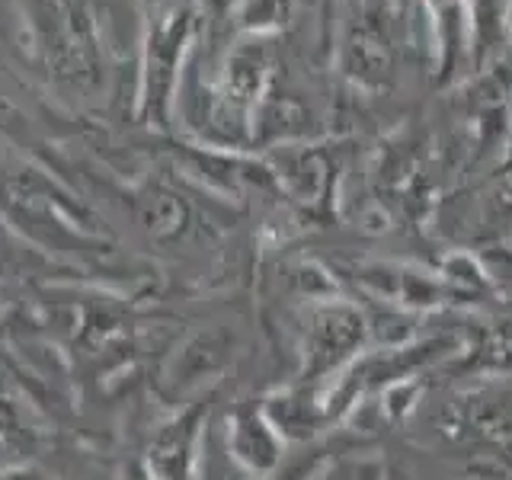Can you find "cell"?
<instances>
[{
	"label": "cell",
	"instance_id": "277c9868",
	"mask_svg": "<svg viewBox=\"0 0 512 480\" xmlns=\"http://www.w3.org/2000/svg\"><path fill=\"white\" fill-rule=\"evenodd\" d=\"M237 333L224 324H215L208 330H199L176 346L173 359L164 368V397L167 400H186L199 394L208 381H215L228 362L234 359Z\"/></svg>",
	"mask_w": 512,
	"mask_h": 480
},
{
	"label": "cell",
	"instance_id": "5b68a950",
	"mask_svg": "<svg viewBox=\"0 0 512 480\" xmlns=\"http://www.w3.org/2000/svg\"><path fill=\"white\" fill-rule=\"evenodd\" d=\"M269 423L279 429L285 442H311L333 426V413L327 404L324 384H292L279 388L260 400Z\"/></svg>",
	"mask_w": 512,
	"mask_h": 480
},
{
	"label": "cell",
	"instance_id": "6da1fadb",
	"mask_svg": "<svg viewBox=\"0 0 512 480\" xmlns=\"http://www.w3.org/2000/svg\"><path fill=\"white\" fill-rule=\"evenodd\" d=\"M365 314L352 301H308L301 317V384H327L356 362L365 349Z\"/></svg>",
	"mask_w": 512,
	"mask_h": 480
},
{
	"label": "cell",
	"instance_id": "8992f818",
	"mask_svg": "<svg viewBox=\"0 0 512 480\" xmlns=\"http://www.w3.org/2000/svg\"><path fill=\"white\" fill-rule=\"evenodd\" d=\"M304 480H384V461L381 458L340 455V458L324 461Z\"/></svg>",
	"mask_w": 512,
	"mask_h": 480
},
{
	"label": "cell",
	"instance_id": "3957f363",
	"mask_svg": "<svg viewBox=\"0 0 512 480\" xmlns=\"http://www.w3.org/2000/svg\"><path fill=\"white\" fill-rule=\"evenodd\" d=\"M288 442L269 423L260 404H237L224 423V452L250 480H276Z\"/></svg>",
	"mask_w": 512,
	"mask_h": 480
},
{
	"label": "cell",
	"instance_id": "52a82bcc",
	"mask_svg": "<svg viewBox=\"0 0 512 480\" xmlns=\"http://www.w3.org/2000/svg\"><path fill=\"white\" fill-rule=\"evenodd\" d=\"M0 480H48V477L39 474L36 468H10V471H0Z\"/></svg>",
	"mask_w": 512,
	"mask_h": 480
},
{
	"label": "cell",
	"instance_id": "7a4b0ae2",
	"mask_svg": "<svg viewBox=\"0 0 512 480\" xmlns=\"http://www.w3.org/2000/svg\"><path fill=\"white\" fill-rule=\"evenodd\" d=\"M208 404L192 400L154 429L144 471L151 480H202Z\"/></svg>",
	"mask_w": 512,
	"mask_h": 480
},
{
	"label": "cell",
	"instance_id": "ba28073f",
	"mask_svg": "<svg viewBox=\"0 0 512 480\" xmlns=\"http://www.w3.org/2000/svg\"><path fill=\"white\" fill-rule=\"evenodd\" d=\"M128 480H151V477L144 471V464H132V468H128Z\"/></svg>",
	"mask_w": 512,
	"mask_h": 480
}]
</instances>
